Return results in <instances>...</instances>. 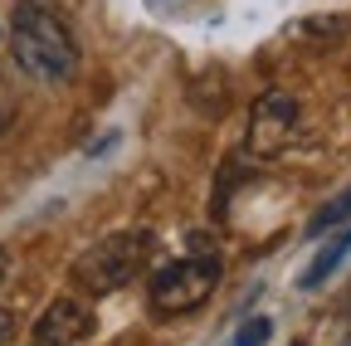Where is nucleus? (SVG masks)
I'll return each instance as SVG.
<instances>
[{
    "mask_svg": "<svg viewBox=\"0 0 351 346\" xmlns=\"http://www.w3.org/2000/svg\"><path fill=\"white\" fill-rule=\"evenodd\" d=\"M10 45H15V64L39 83H69L78 73V39L44 5H20L15 10Z\"/></svg>",
    "mask_w": 351,
    "mask_h": 346,
    "instance_id": "nucleus-1",
    "label": "nucleus"
},
{
    "mask_svg": "<svg viewBox=\"0 0 351 346\" xmlns=\"http://www.w3.org/2000/svg\"><path fill=\"white\" fill-rule=\"evenodd\" d=\"M147 258H152V234L147 230H117L98 244H88L73 258V283L83 293H93V297L117 293L147 269Z\"/></svg>",
    "mask_w": 351,
    "mask_h": 346,
    "instance_id": "nucleus-2",
    "label": "nucleus"
},
{
    "mask_svg": "<svg viewBox=\"0 0 351 346\" xmlns=\"http://www.w3.org/2000/svg\"><path fill=\"white\" fill-rule=\"evenodd\" d=\"M219 278H225V258H215V254L171 258V264L156 269V278H152V308L161 317H186L219 288Z\"/></svg>",
    "mask_w": 351,
    "mask_h": 346,
    "instance_id": "nucleus-3",
    "label": "nucleus"
},
{
    "mask_svg": "<svg viewBox=\"0 0 351 346\" xmlns=\"http://www.w3.org/2000/svg\"><path fill=\"white\" fill-rule=\"evenodd\" d=\"M298 127V98L288 93H263L254 103V117H249V151L254 156H278Z\"/></svg>",
    "mask_w": 351,
    "mask_h": 346,
    "instance_id": "nucleus-4",
    "label": "nucleus"
},
{
    "mask_svg": "<svg viewBox=\"0 0 351 346\" xmlns=\"http://www.w3.org/2000/svg\"><path fill=\"white\" fill-rule=\"evenodd\" d=\"M93 336V312L78 297H54L34 322V346H83Z\"/></svg>",
    "mask_w": 351,
    "mask_h": 346,
    "instance_id": "nucleus-5",
    "label": "nucleus"
},
{
    "mask_svg": "<svg viewBox=\"0 0 351 346\" xmlns=\"http://www.w3.org/2000/svg\"><path fill=\"white\" fill-rule=\"evenodd\" d=\"M346 254H351V225H346V230H332V244H327V249H322L307 269H302V288H317L327 273H337V264H341Z\"/></svg>",
    "mask_w": 351,
    "mask_h": 346,
    "instance_id": "nucleus-6",
    "label": "nucleus"
},
{
    "mask_svg": "<svg viewBox=\"0 0 351 346\" xmlns=\"http://www.w3.org/2000/svg\"><path fill=\"white\" fill-rule=\"evenodd\" d=\"M341 225H351V186L341 190V195H332L317 214H313V225H307V234H332V230H341Z\"/></svg>",
    "mask_w": 351,
    "mask_h": 346,
    "instance_id": "nucleus-7",
    "label": "nucleus"
},
{
    "mask_svg": "<svg viewBox=\"0 0 351 346\" xmlns=\"http://www.w3.org/2000/svg\"><path fill=\"white\" fill-rule=\"evenodd\" d=\"M269 332H274V322H269V317H254V322H244V327H239L234 346H263V341H269Z\"/></svg>",
    "mask_w": 351,
    "mask_h": 346,
    "instance_id": "nucleus-8",
    "label": "nucleus"
},
{
    "mask_svg": "<svg viewBox=\"0 0 351 346\" xmlns=\"http://www.w3.org/2000/svg\"><path fill=\"white\" fill-rule=\"evenodd\" d=\"M10 336H15V317H10L5 308H0V346H5Z\"/></svg>",
    "mask_w": 351,
    "mask_h": 346,
    "instance_id": "nucleus-9",
    "label": "nucleus"
},
{
    "mask_svg": "<svg viewBox=\"0 0 351 346\" xmlns=\"http://www.w3.org/2000/svg\"><path fill=\"white\" fill-rule=\"evenodd\" d=\"M5 122H10V108H0V132H5Z\"/></svg>",
    "mask_w": 351,
    "mask_h": 346,
    "instance_id": "nucleus-10",
    "label": "nucleus"
},
{
    "mask_svg": "<svg viewBox=\"0 0 351 346\" xmlns=\"http://www.w3.org/2000/svg\"><path fill=\"white\" fill-rule=\"evenodd\" d=\"M0 278H5V258H0Z\"/></svg>",
    "mask_w": 351,
    "mask_h": 346,
    "instance_id": "nucleus-11",
    "label": "nucleus"
},
{
    "mask_svg": "<svg viewBox=\"0 0 351 346\" xmlns=\"http://www.w3.org/2000/svg\"><path fill=\"white\" fill-rule=\"evenodd\" d=\"M293 346H298V341H293Z\"/></svg>",
    "mask_w": 351,
    "mask_h": 346,
    "instance_id": "nucleus-12",
    "label": "nucleus"
}]
</instances>
